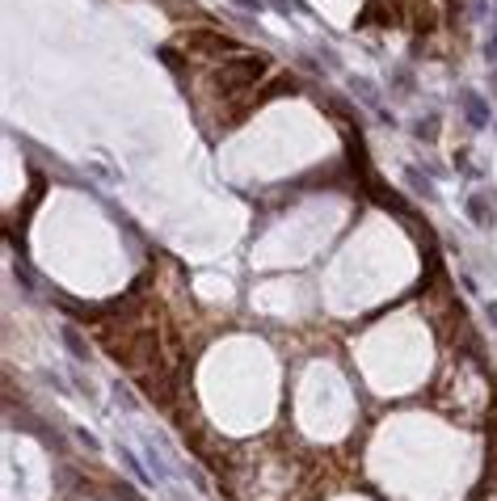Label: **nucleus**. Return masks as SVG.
Instances as JSON below:
<instances>
[{
	"label": "nucleus",
	"instance_id": "f257e3e1",
	"mask_svg": "<svg viewBox=\"0 0 497 501\" xmlns=\"http://www.w3.org/2000/svg\"><path fill=\"white\" fill-rule=\"evenodd\" d=\"M464 109H468V123H472V127H485V123H489V114H485V101H480L476 93H464Z\"/></svg>",
	"mask_w": 497,
	"mask_h": 501
},
{
	"label": "nucleus",
	"instance_id": "f03ea898",
	"mask_svg": "<svg viewBox=\"0 0 497 501\" xmlns=\"http://www.w3.org/2000/svg\"><path fill=\"white\" fill-rule=\"evenodd\" d=\"M64 346H68V350H72L76 358H89V350H85V342L76 337V328H68V333H64Z\"/></svg>",
	"mask_w": 497,
	"mask_h": 501
},
{
	"label": "nucleus",
	"instance_id": "7ed1b4c3",
	"mask_svg": "<svg viewBox=\"0 0 497 501\" xmlns=\"http://www.w3.org/2000/svg\"><path fill=\"white\" fill-rule=\"evenodd\" d=\"M468 215L476 219V224H489V211H485V202H480V198H468Z\"/></svg>",
	"mask_w": 497,
	"mask_h": 501
},
{
	"label": "nucleus",
	"instance_id": "39448f33",
	"mask_svg": "<svg viewBox=\"0 0 497 501\" xmlns=\"http://www.w3.org/2000/svg\"><path fill=\"white\" fill-rule=\"evenodd\" d=\"M489 60H497V38H493V42H489Z\"/></svg>",
	"mask_w": 497,
	"mask_h": 501
},
{
	"label": "nucleus",
	"instance_id": "423d86ee",
	"mask_svg": "<svg viewBox=\"0 0 497 501\" xmlns=\"http://www.w3.org/2000/svg\"><path fill=\"white\" fill-rule=\"evenodd\" d=\"M489 320H493V324H497V304H489Z\"/></svg>",
	"mask_w": 497,
	"mask_h": 501
},
{
	"label": "nucleus",
	"instance_id": "0eeeda50",
	"mask_svg": "<svg viewBox=\"0 0 497 501\" xmlns=\"http://www.w3.org/2000/svg\"><path fill=\"white\" fill-rule=\"evenodd\" d=\"M493 80H497V76H493Z\"/></svg>",
	"mask_w": 497,
	"mask_h": 501
},
{
	"label": "nucleus",
	"instance_id": "20e7f679",
	"mask_svg": "<svg viewBox=\"0 0 497 501\" xmlns=\"http://www.w3.org/2000/svg\"><path fill=\"white\" fill-rule=\"evenodd\" d=\"M232 5H241V9H253V13H257V9H261V0H232Z\"/></svg>",
	"mask_w": 497,
	"mask_h": 501
}]
</instances>
